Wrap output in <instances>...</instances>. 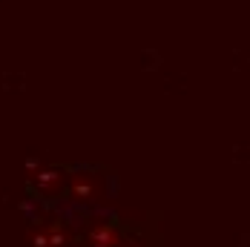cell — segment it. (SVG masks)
<instances>
[{"label": "cell", "instance_id": "1", "mask_svg": "<svg viewBox=\"0 0 250 247\" xmlns=\"http://www.w3.org/2000/svg\"><path fill=\"white\" fill-rule=\"evenodd\" d=\"M89 245L92 247H115L118 245V233H115V227L112 224H95L92 230H89Z\"/></svg>", "mask_w": 250, "mask_h": 247}, {"label": "cell", "instance_id": "2", "mask_svg": "<svg viewBox=\"0 0 250 247\" xmlns=\"http://www.w3.org/2000/svg\"><path fill=\"white\" fill-rule=\"evenodd\" d=\"M72 193L78 198H89L95 193V184H92V178L89 175H75V181H72Z\"/></svg>", "mask_w": 250, "mask_h": 247}, {"label": "cell", "instance_id": "3", "mask_svg": "<svg viewBox=\"0 0 250 247\" xmlns=\"http://www.w3.org/2000/svg\"><path fill=\"white\" fill-rule=\"evenodd\" d=\"M46 236H49V247H63V245H66V236H63V230H61L58 224L49 227V233H46Z\"/></svg>", "mask_w": 250, "mask_h": 247}, {"label": "cell", "instance_id": "4", "mask_svg": "<svg viewBox=\"0 0 250 247\" xmlns=\"http://www.w3.org/2000/svg\"><path fill=\"white\" fill-rule=\"evenodd\" d=\"M55 178H58V173L46 170V173H41V175H38V184H41V187H49V184L55 181Z\"/></svg>", "mask_w": 250, "mask_h": 247}]
</instances>
